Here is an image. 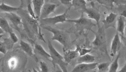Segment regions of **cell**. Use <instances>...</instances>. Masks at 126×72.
Listing matches in <instances>:
<instances>
[{"label":"cell","instance_id":"obj_9","mask_svg":"<svg viewBox=\"0 0 126 72\" xmlns=\"http://www.w3.org/2000/svg\"><path fill=\"white\" fill-rule=\"evenodd\" d=\"M98 63L94 62L91 64H79L74 67L71 72H90L97 68Z\"/></svg>","mask_w":126,"mask_h":72},{"label":"cell","instance_id":"obj_23","mask_svg":"<svg viewBox=\"0 0 126 72\" xmlns=\"http://www.w3.org/2000/svg\"><path fill=\"white\" fill-rule=\"evenodd\" d=\"M110 64L108 62H104L100 64H98L97 69L98 72H108Z\"/></svg>","mask_w":126,"mask_h":72},{"label":"cell","instance_id":"obj_17","mask_svg":"<svg viewBox=\"0 0 126 72\" xmlns=\"http://www.w3.org/2000/svg\"><path fill=\"white\" fill-rule=\"evenodd\" d=\"M117 16L118 15L116 14L113 12L109 14L103 21L104 28L106 29L110 27H112L113 25V26L115 20L117 18Z\"/></svg>","mask_w":126,"mask_h":72},{"label":"cell","instance_id":"obj_21","mask_svg":"<svg viewBox=\"0 0 126 72\" xmlns=\"http://www.w3.org/2000/svg\"><path fill=\"white\" fill-rule=\"evenodd\" d=\"M72 7L76 10H80L83 12L87 9V2L84 0H72Z\"/></svg>","mask_w":126,"mask_h":72},{"label":"cell","instance_id":"obj_18","mask_svg":"<svg viewBox=\"0 0 126 72\" xmlns=\"http://www.w3.org/2000/svg\"><path fill=\"white\" fill-rule=\"evenodd\" d=\"M95 57L89 54L84 55L83 56H79L78 59V63L79 64H91L94 63L95 60Z\"/></svg>","mask_w":126,"mask_h":72},{"label":"cell","instance_id":"obj_14","mask_svg":"<svg viewBox=\"0 0 126 72\" xmlns=\"http://www.w3.org/2000/svg\"><path fill=\"white\" fill-rule=\"evenodd\" d=\"M33 5V9L37 17V20L39 21L42 7L45 2L44 0H32Z\"/></svg>","mask_w":126,"mask_h":72},{"label":"cell","instance_id":"obj_13","mask_svg":"<svg viewBox=\"0 0 126 72\" xmlns=\"http://www.w3.org/2000/svg\"><path fill=\"white\" fill-rule=\"evenodd\" d=\"M83 12L87 14L88 19L94 20L97 24H99L101 18V14L97 10L93 8H87Z\"/></svg>","mask_w":126,"mask_h":72},{"label":"cell","instance_id":"obj_28","mask_svg":"<svg viewBox=\"0 0 126 72\" xmlns=\"http://www.w3.org/2000/svg\"><path fill=\"white\" fill-rule=\"evenodd\" d=\"M120 16L126 18V4L121 5L120 7Z\"/></svg>","mask_w":126,"mask_h":72},{"label":"cell","instance_id":"obj_38","mask_svg":"<svg viewBox=\"0 0 126 72\" xmlns=\"http://www.w3.org/2000/svg\"></svg>","mask_w":126,"mask_h":72},{"label":"cell","instance_id":"obj_30","mask_svg":"<svg viewBox=\"0 0 126 72\" xmlns=\"http://www.w3.org/2000/svg\"><path fill=\"white\" fill-rule=\"evenodd\" d=\"M9 35H10V38L11 39V41L13 42L14 44H16V43L18 42V38L14 32H11L10 34H9Z\"/></svg>","mask_w":126,"mask_h":72},{"label":"cell","instance_id":"obj_12","mask_svg":"<svg viewBox=\"0 0 126 72\" xmlns=\"http://www.w3.org/2000/svg\"><path fill=\"white\" fill-rule=\"evenodd\" d=\"M20 46L21 49L28 56L33 58L36 61H38V59L37 56H36V54L34 53L33 49L32 48L31 45L29 43H26L23 40H21L20 42Z\"/></svg>","mask_w":126,"mask_h":72},{"label":"cell","instance_id":"obj_8","mask_svg":"<svg viewBox=\"0 0 126 72\" xmlns=\"http://www.w3.org/2000/svg\"><path fill=\"white\" fill-rule=\"evenodd\" d=\"M104 29L103 28H99V29L96 32L92 30V31L95 35L94 40L92 42V45L95 47H100L105 43V33L103 29Z\"/></svg>","mask_w":126,"mask_h":72},{"label":"cell","instance_id":"obj_19","mask_svg":"<svg viewBox=\"0 0 126 72\" xmlns=\"http://www.w3.org/2000/svg\"><path fill=\"white\" fill-rule=\"evenodd\" d=\"M0 29L4 31V32L8 33L9 34H10L11 32H13L12 28L9 24L7 19L5 18H3V17L0 18Z\"/></svg>","mask_w":126,"mask_h":72},{"label":"cell","instance_id":"obj_26","mask_svg":"<svg viewBox=\"0 0 126 72\" xmlns=\"http://www.w3.org/2000/svg\"><path fill=\"white\" fill-rule=\"evenodd\" d=\"M41 72H50L47 64L45 62L41 61L39 62Z\"/></svg>","mask_w":126,"mask_h":72},{"label":"cell","instance_id":"obj_5","mask_svg":"<svg viewBox=\"0 0 126 72\" xmlns=\"http://www.w3.org/2000/svg\"><path fill=\"white\" fill-rule=\"evenodd\" d=\"M66 22L74 23L78 29H85L92 30L91 29L92 28V27L95 26L96 25L92 22L91 19L88 18H86L83 16L82 14L79 19H67Z\"/></svg>","mask_w":126,"mask_h":72},{"label":"cell","instance_id":"obj_3","mask_svg":"<svg viewBox=\"0 0 126 72\" xmlns=\"http://www.w3.org/2000/svg\"><path fill=\"white\" fill-rule=\"evenodd\" d=\"M44 29L47 30L53 34L51 38L52 41H56L60 43L64 47V49H66L68 48L69 44L70 43V37L68 32L57 29L50 26L42 27Z\"/></svg>","mask_w":126,"mask_h":72},{"label":"cell","instance_id":"obj_4","mask_svg":"<svg viewBox=\"0 0 126 72\" xmlns=\"http://www.w3.org/2000/svg\"><path fill=\"white\" fill-rule=\"evenodd\" d=\"M70 9V8H67L65 11L61 14L40 20L39 21L40 27H51V25H55L59 23H63L66 22L67 19V13Z\"/></svg>","mask_w":126,"mask_h":72},{"label":"cell","instance_id":"obj_20","mask_svg":"<svg viewBox=\"0 0 126 72\" xmlns=\"http://www.w3.org/2000/svg\"><path fill=\"white\" fill-rule=\"evenodd\" d=\"M126 25L125 18L123 16H118L117 20V32L124 35V32Z\"/></svg>","mask_w":126,"mask_h":72},{"label":"cell","instance_id":"obj_25","mask_svg":"<svg viewBox=\"0 0 126 72\" xmlns=\"http://www.w3.org/2000/svg\"><path fill=\"white\" fill-rule=\"evenodd\" d=\"M77 49L79 51V56H83L88 54H89L91 51V49H88V48H82L80 46H77Z\"/></svg>","mask_w":126,"mask_h":72},{"label":"cell","instance_id":"obj_15","mask_svg":"<svg viewBox=\"0 0 126 72\" xmlns=\"http://www.w3.org/2000/svg\"><path fill=\"white\" fill-rule=\"evenodd\" d=\"M34 53L44 58L45 59L51 61V56L49 53L47 52L42 45L37 43H34Z\"/></svg>","mask_w":126,"mask_h":72},{"label":"cell","instance_id":"obj_33","mask_svg":"<svg viewBox=\"0 0 126 72\" xmlns=\"http://www.w3.org/2000/svg\"><path fill=\"white\" fill-rule=\"evenodd\" d=\"M52 72H63L62 70L58 65H56L55 68H54V70Z\"/></svg>","mask_w":126,"mask_h":72},{"label":"cell","instance_id":"obj_35","mask_svg":"<svg viewBox=\"0 0 126 72\" xmlns=\"http://www.w3.org/2000/svg\"><path fill=\"white\" fill-rule=\"evenodd\" d=\"M29 72H39L37 70H36L35 68H33V70H32V71H31L30 70H29Z\"/></svg>","mask_w":126,"mask_h":72},{"label":"cell","instance_id":"obj_7","mask_svg":"<svg viewBox=\"0 0 126 72\" xmlns=\"http://www.w3.org/2000/svg\"><path fill=\"white\" fill-rule=\"evenodd\" d=\"M5 15L11 22L12 27L17 30L21 34V29H20L19 26L20 25H23V23L21 17L15 13H5Z\"/></svg>","mask_w":126,"mask_h":72},{"label":"cell","instance_id":"obj_31","mask_svg":"<svg viewBox=\"0 0 126 72\" xmlns=\"http://www.w3.org/2000/svg\"><path fill=\"white\" fill-rule=\"evenodd\" d=\"M60 2L63 5L68 6V8H70L72 7V0H60Z\"/></svg>","mask_w":126,"mask_h":72},{"label":"cell","instance_id":"obj_36","mask_svg":"<svg viewBox=\"0 0 126 72\" xmlns=\"http://www.w3.org/2000/svg\"><path fill=\"white\" fill-rule=\"evenodd\" d=\"M124 35H125V36L126 37V23L125 28V29H124Z\"/></svg>","mask_w":126,"mask_h":72},{"label":"cell","instance_id":"obj_11","mask_svg":"<svg viewBox=\"0 0 126 72\" xmlns=\"http://www.w3.org/2000/svg\"><path fill=\"white\" fill-rule=\"evenodd\" d=\"M21 4L18 7H14L11 5H8L4 3L3 1L0 5V10L1 12H4L5 13H14V12L18 11L23 9L24 7V1L21 0Z\"/></svg>","mask_w":126,"mask_h":72},{"label":"cell","instance_id":"obj_22","mask_svg":"<svg viewBox=\"0 0 126 72\" xmlns=\"http://www.w3.org/2000/svg\"><path fill=\"white\" fill-rule=\"evenodd\" d=\"M120 54H118L116 56L115 59L113 60V61L110 64V68H109V72H118V69L119 67V63L118 60L120 58Z\"/></svg>","mask_w":126,"mask_h":72},{"label":"cell","instance_id":"obj_32","mask_svg":"<svg viewBox=\"0 0 126 72\" xmlns=\"http://www.w3.org/2000/svg\"><path fill=\"white\" fill-rule=\"evenodd\" d=\"M43 36H44V35L43 34V33H42L41 28L40 26H39V30H38V34H37V37H38V38L39 40H41V41H42L43 42H44V43H46V42L45 38H44V37Z\"/></svg>","mask_w":126,"mask_h":72},{"label":"cell","instance_id":"obj_1","mask_svg":"<svg viewBox=\"0 0 126 72\" xmlns=\"http://www.w3.org/2000/svg\"><path fill=\"white\" fill-rule=\"evenodd\" d=\"M18 12V14H20L19 16L22 19L23 26L27 32L31 36V34L37 36L40 26L38 21L30 16L27 11H24L22 9Z\"/></svg>","mask_w":126,"mask_h":72},{"label":"cell","instance_id":"obj_2","mask_svg":"<svg viewBox=\"0 0 126 72\" xmlns=\"http://www.w3.org/2000/svg\"><path fill=\"white\" fill-rule=\"evenodd\" d=\"M48 46L51 56V62L54 68H55L56 65H58L63 72H68L67 70L68 63L64 61L63 56L55 49L50 40L48 41Z\"/></svg>","mask_w":126,"mask_h":72},{"label":"cell","instance_id":"obj_24","mask_svg":"<svg viewBox=\"0 0 126 72\" xmlns=\"http://www.w3.org/2000/svg\"><path fill=\"white\" fill-rule=\"evenodd\" d=\"M32 2L31 0H28V5H27V12L29 14V15L32 17V18L37 20V17L34 13L33 9L32 8Z\"/></svg>","mask_w":126,"mask_h":72},{"label":"cell","instance_id":"obj_34","mask_svg":"<svg viewBox=\"0 0 126 72\" xmlns=\"http://www.w3.org/2000/svg\"><path fill=\"white\" fill-rule=\"evenodd\" d=\"M118 72H126V61L124 66Z\"/></svg>","mask_w":126,"mask_h":72},{"label":"cell","instance_id":"obj_27","mask_svg":"<svg viewBox=\"0 0 126 72\" xmlns=\"http://www.w3.org/2000/svg\"><path fill=\"white\" fill-rule=\"evenodd\" d=\"M97 2L100 3V4L105 5V6H108L111 7L113 6V4L114 2L112 0H98Z\"/></svg>","mask_w":126,"mask_h":72},{"label":"cell","instance_id":"obj_16","mask_svg":"<svg viewBox=\"0 0 126 72\" xmlns=\"http://www.w3.org/2000/svg\"><path fill=\"white\" fill-rule=\"evenodd\" d=\"M63 58L64 61L69 64L70 62L77 57L79 55V51L76 49L75 50L71 51L68 50V51H66L65 49L63 48Z\"/></svg>","mask_w":126,"mask_h":72},{"label":"cell","instance_id":"obj_6","mask_svg":"<svg viewBox=\"0 0 126 72\" xmlns=\"http://www.w3.org/2000/svg\"><path fill=\"white\" fill-rule=\"evenodd\" d=\"M59 5L56 3L50 2L49 1H45V3L42 7L41 11L40 20L47 18L50 14L55 12V9Z\"/></svg>","mask_w":126,"mask_h":72},{"label":"cell","instance_id":"obj_10","mask_svg":"<svg viewBox=\"0 0 126 72\" xmlns=\"http://www.w3.org/2000/svg\"><path fill=\"white\" fill-rule=\"evenodd\" d=\"M121 42L118 32H117L113 37L110 46V55L112 57L115 56L116 54L121 47Z\"/></svg>","mask_w":126,"mask_h":72},{"label":"cell","instance_id":"obj_37","mask_svg":"<svg viewBox=\"0 0 126 72\" xmlns=\"http://www.w3.org/2000/svg\"><path fill=\"white\" fill-rule=\"evenodd\" d=\"M25 72V71H23V72Z\"/></svg>","mask_w":126,"mask_h":72},{"label":"cell","instance_id":"obj_29","mask_svg":"<svg viewBox=\"0 0 126 72\" xmlns=\"http://www.w3.org/2000/svg\"><path fill=\"white\" fill-rule=\"evenodd\" d=\"M7 48L6 47L4 42H2L1 40L0 42V53L5 55L7 53Z\"/></svg>","mask_w":126,"mask_h":72}]
</instances>
